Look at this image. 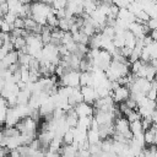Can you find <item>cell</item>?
Segmentation results:
<instances>
[{
	"mask_svg": "<svg viewBox=\"0 0 157 157\" xmlns=\"http://www.w3.org/2000/svg\"><path fill=\"white\" fill-rule=\"evenodd\" d=\"M152 120H153V124H157V108L155 109V112L152 114Z\"/></svg>",
	"mask_w": 157,
	"mask_h": 157,
	"instance_id": "4dcf8cb0",
	"label": "cell"
},
{
	"mask_svg": "<svg viewBox=\"0 0 157 157\" xmlns=\"http://www.w3.org/2000/svg\"><path fill=\"white\" fill-rule=\"evenodd\" d=\"M67 1L65 0H58V1H52V7L54 10H61V9H66Z\"/></svg>",
	"mask_w": 157,
	"mask_h": 157,
	"instance_id": "2e32d148",
	"label": "cell"
},
{
	"mask_svg": "<svg viewBox=\"0 0 157 157\" xmlns=\"http://www.w3.org/2000/svg\"><path fill=\"white\" fill-rule=\"evenodd\" d=\"M75 128L74 129H69L65 134H64V136H63V142H64V145H72L74 144V140H75Z\"/></svg>",
	"mask_w": 157,
	"mask_h": 157,
	"instance_id": "8fae6325",
	"label": "cell"
},
{
	"mask_svg": "<svg viewBox=\"0 0 157 157\" xmlns=\"http://www.w3.org/2000/svg\"><path fill=\"white\" fill-rule=\"evenodd\" d=\"M114 129H115V132L117 134H126L130 131V123L128 121V119L125 117H121V118H117L114 120Z\"/></svg>",
	"mask_w": 157,
	"mask_h": 157,
	"instance_id": "3957f363",
	"label": "cell"
},
{
	"mask_svg": "<svg viewBox=\"0 0 157 157\" xmlns=\"http://www.w3.org/2000/svg\"><path fill=\"white\" fill-rule=\"evenodd\" d=\"M81 93H82V97H83V102L90 104V105H93L94 102L98 98L97 93H96V90L91 86H85V87H81Z\"/></svg>",
	"mask_w": 157,
	"mask_h": 157,
	"instance_id": "6da1fadb",
	"label": "cell"
},
{
	"mask_svg": "<svg viewBox=\"0 0 157 157\" xmlns=\"http://www.w3.org/2000/svg\"><path fill=\"white\" fill-rule=\"evenodd\" d=\"M130 131L132 132L134 136H139L141 134H144V129H142V124H141V120H137V121H134V123H130Z\"/></svg>",
	"mask_w": 157,
	"mask_h": 157,
	"instance_id": "ba28073f",
	"label": "cell"
},
{
	"mask_svg": "<svg viewBox=\"0 0 157 157\" xmlns=\"http://www.w3.org/2000/svg\"><path fill=\"white\" fill-rule=\"evenodd\" d=\"M151 129H152V131L155 132V145L157 146V124H153V125L151 126Z\"/></svg>",
	"mask_w": 157,
	"mask_h": 157,
	"instance_id": "f1b7e54d",
	"label": "cell"
},
{
	"mask_svg": "<svg viewBox=\"0 0 157 157\" xmlns=\"http://www.w3.org/2000/svg\"><path fill=\"white\" fill-rule=\"evenodd\" d=\"M124 37H125V47H128L130 49H134L135 45H136V37L130 31H126Z\"/></svg>",
	"mask_w": 157,
	"mask_h": 157,
	"instance_id": "30bf717a",
	"label": "cell"
},
{
	"mask_svg": "<svg viewBox=\"0 0 157 157\" xmlns=\"http://www.w3.org/2000/svg\"><path fill=\"white\" fill-rule=\"evenodd\" d=\"M47 26L52 27L53 29L54 28H58V26H59V20H58V17L53 12L47 17Z\"/></svg>",
	"mask_w": 157,
	"mask_h": 157,
	"instance_id": "4fadbf2b",
	"label": "cell"
},
{
	"mask_svg": "<svg viewBox=\"0 0 157 157\" xmlns=\"http://www.w3.org/2000/svg\"><path fill=\"white\" fill-rule=\"evenodd\" d=\"M145 48L148 50V53L151 55V59H157V42H153L152 44H150Z\"/></svg>",
	"mask_w": 157,
	"mask_h": 157,
	"instance_id": "5bb4252c",
	"label": "cell"
},
{
	"mask_svg": "<svg viewBox=\"0 0 157 157\" xmlns=\"http://www.w3.org/2000/svg\"><path fill=\"white\" fill-rule=\"evenodd\" d=\"M0 17H4V15H2V12H1V10H0Z\"/></svg>",
	"mask_w": 157,
	"mask_h": 157,
	"instance_id": "e575fe53",
	"label": "cell"
},
{
	"mask_svg": "<svg viewBox=\"0 0 157 157\" xmlns=\"http://www.w3.org/2000/svg\"><path fill=\"white\" fill-rule=\"evenodd\" d=\"M4 137H5V136H4V130L0 128V144H1V141L4 140Z\"/></svg>",
	"mask_w": 157,
	"mask_h": 157,
	"instance_id": "1f68e13d",
	"label": "cell"
},
{
	"mask_svg": "<svg viewBox=\"0 0 157 157\" xmlns=\"http://www.w3.org/2000/svg\"><path fill=\"white\" fill-rule=\"evenodd\" d=\"M144 137H145V144H146V146L155 145V132L152 131V129H150V130L145 131Z\"/></svg>",
	"mask_w": 157,
	"mask_h": 157,
	"instance_id": "7c38bea8",
	"label": "cell"
},
{
	"mask_svg": "<svg viewBox=\"0 0 157 157\" xmlns=\"http://www.w3.org/2000/svg\"><path fill=\"white\" fill-rule=\"evenodd\" d=\"M64 34H65V32H63L61 29H59V28H54V29L52 31V39L61 40L63 37H64Z\"/></svg>",
	"mask_w": 157,
	"mask_h": 157,
	"instance_id": "e0dca14e",
	"label": "cell"
},
{
	"mask_svg": "<svg viewBox=\"0 0 157 157\" xmlns=\"http://www.w3.org/2000/svg\"><path fill=\"white\" fill-rule=\"evenodd\" d=\"M115 157H123V156H118V155H117V156H115Z\"/></svg>",
	"mask_w": 157,
	"mask_h": 157,
	"instance_id": "8d00e7d4",
	"label": "cell"
},
{
	"mask_svg": "<svg viewBox=\"0 0 157 157\" xmlns=\"http://www.w3.org/2000/svg\"><path fill=\"white\" fill-rule=\"evenodd\" d=\"M130 97V90L126 87V86H120L118 90H115L112 94V98L113 101L119 104V103H124L128 98Z\"/></svg>",
	"mask_w": 157,
	"mask_h": 157,
	"instance_id": "7a4b0ae2",
	"label": "cell"
},
{
	"mask_svg": "<svg viewBox=\"0 0 157 157\" xmlns=\"http://www.w3.org/2000/svg\"><path fill=\"white\" fill-rule=\"evenodd\" d=\"M142 66H144V63H142L141 60H136V61L131 63V66H130V71H131V74H137Z\"/></svg>",
	"mask_w": 157,
	"mask_h": 157,
	"instance_id": "9a60e30c",
	"label": "cell"
},
{
	"mask_svg": "<svg viewBox=\"0 0 157 157\" xmlns=\"http://www.w3.org/2000/svg\"><path fill=\"white\" fill-rule=\"evenodd\" d=\"M126 119H128V121L129 123H134V121H137V120H141L142 118H141V115L139 114V112H136V110H132L128 117H126Z\"/></svg>",
	"mask_w": 157,
	"mask_h": 157,
	"instance_id": "ac0fdd59",
	"label": "cell"
},
{
	"mask_svg": "<svg viewBox=\"0 0 157 157\" xmlns=\"http://www.w3.org/2000/svg\"><path fill=\"white\" fill-rule=\"evenodd\" d=\"M136 18H137V20H140V21H142L144 23H147V22H148V20H150L151 17H150V15H148L146 11H144V10H142V11H140V12L136 15Z\"/></svg>",
	"mask_w": 157,
	"mask_h": 157,
	"instance_id": "d6986e66",
	"label": "cell"
},
{
	"mask_svg": "<svg viewBox=\"0 0 157 157\" xmlns=\"http://www.w3.org/2000/svg\"><path fill=\"white\" fill-rule=\"evenodd\" d=\"M155 80H156V81H157V72H156V77H155Z\"/></svg>",
	"mask_w": 157,
	"mask_h": 157,
	"instance_id": "d590c367",
	"label": "cell"
},
{
	"mask_svg": "<svg viewBox=\"0 0 157 157\" xmlns=\"http://www.w3.org/2000/svg\"><path fill=\"white\" fill-rule=\"evenodd\" d=\"M146 26H147V28L150 29V31H156L157 29V18H150L148 20V22L146 23Z\"/></svg>",
	"mask_w": 157,
	"mask_h": 157,
	"instance_id": "44dd1931",
	"label": "cell"
},
{
	"mask_svg": "<svg viewBox=\"0 0 157 157\" xmlns=\"http://www.w3.org/2000/svg\"><path fill=\"white\" fill-rule=\"evenodd\" d=\"M4 23V17H0V26Z\"/></svg>",
	"mask_w": 157,
	"mask_h": 157,
	"instance_id": "d6a6232c",
	"label": "cell"
},
{
	"mask_svg": "<svg viewBox=\"0 0 157 157\" xmlns=\"http://www.w3.org/2000/svg\"><path fill=\"white\" fill-rule=\"evenodd\" d=\"M75 157H91V153L88 150H77Z\"/></svg>",
	"mask_w": 157,
	"mask_h": 157,
	"instance_id": "484cf974",
	"label": "cell"
},
{
	"mask_svg": "<svg viewBox=\"0 0 157 157\" xmlns=\"http://www.w3.org/2000/svg\"><path fill=\"white\" fill-rule=\"evenodd\" d=\"M2 61H4V64L7 66V69H9L10 65L17 64V63H18V52H17V50H11L10 53H7V55L4 58Z\"/></svg>",
	"mask_w": 157,
	"mask_h": 157,
	"instance_id": "5b68a950",
	"label": "cell"
},
{
	"mask_svg": "<svg viewBox=\"0 0 157 157\" xmlns=\"http://www.w3.org/2000/svg\"><path fill=\"white\" fill-rule=\"evenodd\" d=\"M7 53H10V52H9V50L2 45V47L0 48V61H1V60H4V58L7 55Z\"/></svg>",
	"mask_w": 157,
	"mask_h": 157,
	"instance_id": "83f0119b",
	"label": "cell"
},
{
	"mask_svg": "<svg viewBox=\"0 0 157 157\" xmlns=\"http://www.w3.org/2000/svg\"><path fill=\"white\" fill-rule=\"evenodd\" d=\"M16 18H17V16H16L13 12H10V11H9V13H6V15L4 16L5 22H7V23H10V25H13V22H15Z\"/></svg>",
	"mask_w": 157,
	"mask_h": 157,
	"instance_id": "ffe728a7",
	"label": "cell"
},
{
	"mask_svg": "<svg viewBox=\"0 0 157 157\" xmlns=\"http://www.w3.org/2000/svg\"><path fill=\"white\" fill-rule=\"evenodd\" d=\"M2 45H4V42H2V40H1V39H0V48H1V47H2Z\"/></svg>",
	"mask_w": 157,
	"mask_h": 157,
	"instance_id": "836d02e7",
	"label": "cell"
},
{
	"mask_svg": "<svg viewBox=\"0 0 157 157\" xmlns=\"http://www.w3.org/2000/svg\"><path fill=\"white\" fill-rule=\"evenodd\" d=\"M87 140L90 142V145H93V144H98L101 142V136H99V132L97 130H88L87 131Z\"/></svg>",
	"mask_w": 157,
	"mask_h": 157,
	"instance_id": "9c48e42d",
	"label": "cell"
},
{
	"mask_svg": "<svg viewBox=\"0 0 157 157\" xmlns=\"http://www.w3.org/2000/svg\"><path fill=\"white\" fill-rule=\"evenodd\" d=\"M76 114L78 115V118H86V117H93V105H90L85 102L77 104L75 108Z\"/></svg>",
	"mask_w": 157,
	"mask_h": 157,
	"instance_id": "277c9868",
	"label": "cell"
},
{
	"mask_svg": "<svg viewBox=\"0 0 157 157\" xmlns=\"http://www.w3.org/2000/svg\"><path fill=\"white\" fill-rule=\"evenodd\" d=\"M146 97H147L150 101H157V90L151 88V90L146 93Z\"/></svg>",
	"mask_w": 157,
	"mask_h": 157,
	"instance_id": "cb8c5ba5",
	"label": "cell"
},
{
	"mask_svg": "<svg viewBox=\"0 0 157 157\" xmlns=\"http://www.w3.org/2000/svg\"><path fill=\"white\" fill-rule=\"evenodd\" d=\"M13 27L15 28H20V29H25V18L17 17L13 22Z\"/></svg>",
	"mask_w": 157,
	"mask_h": 157,
	"instance_id": "7402d4cb",
	"label": "cell"
},
{
	"mask_svg": "<svg viewBox=\"0 0 157 157\" xmlns=\"http://www.w3.org/2000/svg\"><path fill=\"white\" fill-rule=\"evenodd\" d=\"M0 10L2 12V15L5 16L6 13H9V5H7V1H4V0H0Z\"/></svg>",
	"mask_w": 157,
	"mask_h": 157,
	"instance_id": "d4e9b609",
	"label": "cell"
},
{
	"mask_svg": "<svg viewBox=\"0 0 157 157\" xmlns=\"http://www.w3.org/2000/svg\"><path fill=\"white\" fill-rule=\"evenodd\" d=\"M102 47V33H96L90 38L88 48L90 49H101Z\"/></svg>",
	"mask_w": 157,
	"mask_h": 157,
	"instance_id": "8992f818",
	"label": "cell"
},
{
	"mask_svg": "<svg viewBox=\"0 0 157 157\" xmlns=\"http://www.w3.org/2000/svg\"><path fill=\"white\" fill-rule=\"evenodd\" d=\"M99 1H92V0H87V1H83V11L86 13H88L90 16L97 10V6H98Z\"/></svg>",
	"mask_w": 157,
	"mask_h": 157,
	"instance_id": "52a82bcc",
	"label": "cell"
},
{
	"mask_svg": "<svg viewBox=\"0 0 157 157\" xmlns=\"http://www.w3.org/2000/svg\"><path fill=\"white\" fill-rule=\"evenodd\" d=\"M113 4L118 9H128L129 5H130V1H120V0H118V1H113Z\"/></svg>",
	"mask_w": 157,
	"mask_h": 157,
	"instance_id": "603a6c76",
	"label": "cell"
},
{
	"mask_svg": "<svg viewBox=\"0 0 157 157\" xmlns=\"http://www.w3.org/2000/svg\"><path fill=\"white\" fill-rule=\"evenodd\" d=\"M10 150L7 147H0V157H9Z\"/></svg>",
	"mask_w": 157,
	"mask_h": 157,
	"instance_id": "4316f807",
	"label": "cell"
},
{
	"mask_svg": "<svg viewBox=\"0 0 157 157\" xmlns=\"http://www.w3.org/2000/svg\"><path fill=\"white\" fill-rule=\"evenodd\" d=\"M117 155H114L113 152H102L99 157H115Z\"/></svg>",
	"mask_w": 157,
	"mask_h": 157,
	"instance_id": "f546056e",
	"label": "cell"
}]
</instances>
